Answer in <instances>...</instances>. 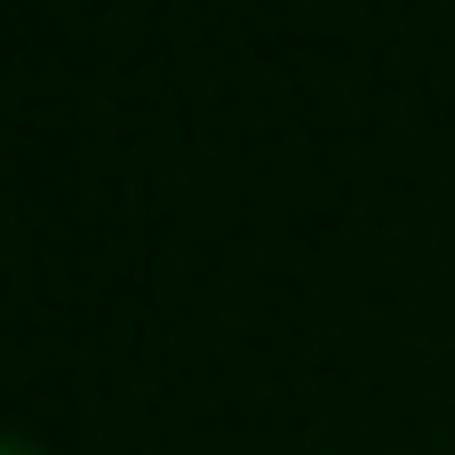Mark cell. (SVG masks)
I'll list each match as a JSON object with an SVG mask.
<instances>
[{"mask_svg": "<svg viewBox=\"0 0 455 455\" xmlns=\"http://www.w3.org/2000/svg\"><path fill=\"white\" fill-rule=\"evenodd\" d=\"M8 455H32V448H24V440H16V448H8Z\"/></svg>", "mask_w": 455, "mask_h": 455, "instance_id": "obj_1", "label": "cell"}]
</instances>
